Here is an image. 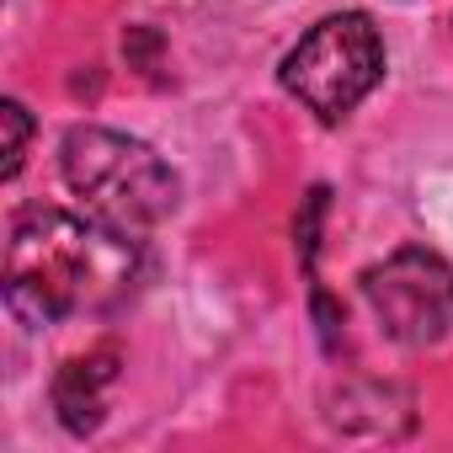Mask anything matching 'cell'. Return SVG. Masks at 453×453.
Returning <instances> with one entry per match:
<instances>
[{
	"mask_svg": "<svg viewBox=\"0 0 453 453\" xmlns=\"http://www.w3.org/2000/svg\"><path fill=\"white\" fill-rule=\"evenodd\" d=\"M384 81V38L368 12L320 17L278 65V86L315 112L320 123H342L357 102Z\"/></svg>",
	"mask_w": 453,
	"mask_h": 453,
	"instance_id": "cell-3",
	"label": "cell"
},
{
	"mask_svg": "<svg viewBox=\"0 0 453 453\" xmlns=\"http://www.w3.org/2000/svg\"><path fill=\"white\" fill-rule=\"evenodd\" d=\"M144 273L139 235L112 230L91 213L65 208H27L6 241V310L27 326H65L86 315L118 310Z\"/></svg>",
	"mask_w": 453,
	"mask_h": 453,
	"instance_id": "cell-1",
	"label": "cell"
},
{
	"mask_svg": "<svg viewBox=\"0 0 453 453\" xmlns=\"http://www.w3.org/2000/svg\"><path fill=\"white\" fill-rule=\"evenodd\" d=\"M320 219H326V187H315L304 197V213L294 224V241H299V262L315 273V251H320Z\"/></svg>",
	"mask_w": 453,
	"mask_h": 453,
	"instance_id": "cell-7",
	"label": "cell"
},
{
	"mask_svg": "<svg viewBox=\"0 0 453 453\" xmlns=\"http://www.w3.org/2000/svg\"><path fill=\"white\" fill-rule=\"evenodd\" d=\"M27 139H33L27 107H22V102H0V181H12V176L22 171Z\"/></svg>",
	"mask_w": 453,
	"mask_h": 453,
	"instance_id": "cell-6",
	"label": "cell"
},
{
	"mask_svg": "<svg viewBox=\"0 0 453 453\" xmlns=\"http://www.w3.org/2000/svg\"><path fill=\"white\" fill-rule=\"evenodd\" d=\"M379 331L400 347H437L453 336V267L426 246H400L357 278Z\"/></svg>",
	"mask_w": 453,
	"mask_h": 453,
	"instance_id": "cell-4",
	"label": "cell"
},
{
	"mask_svg": "<svg viewBox=\"0 0 453 453\" xmlns=\"http://www.w3.org/2000/svg\"><path fill=\"white\" fill-rule=\"evenodd\" d=\"M59 171L91 219L112 224V230H128V235H144L155 224H165L181 203V176L165 165V155H155L144 139L102 128V123H81L65 134Z\"/></svg>",
	"mask_w": 453,
	"mask_h": 453,
	"instance_id": "cell-2",
	"label": "cell"
},
{
	"mask_svg": "<svg viewBox=\"0 0 453 453\" xmlns=\"http://www.w3.org/2000/svg\"><path fill=\"white\" fill-rule=\"evenodd\" d=\"M112 379H118V352L112 347H96L86 357H70L54 373V411H59V421H65L70 437H91L102 426Z\"/></svg>",
	"mask_w": 453,
	"mask_h": 453,
	"instance_id": "cell-5",
	"label": "cell"
}]
</instances>
